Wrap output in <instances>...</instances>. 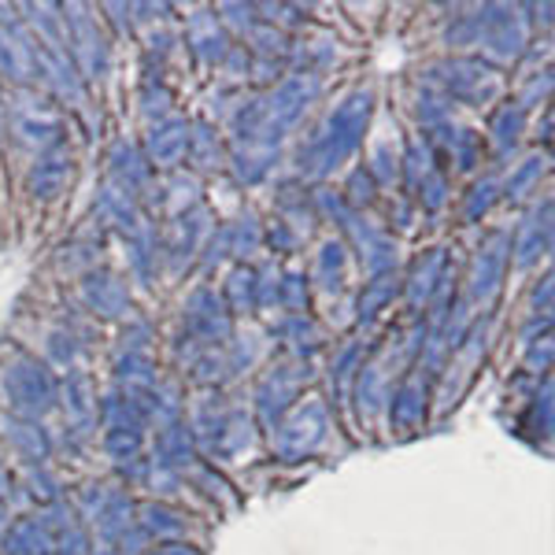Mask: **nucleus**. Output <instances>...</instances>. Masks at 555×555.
Listing matches in <instances>:
<instances>
[{"label": "nucleus", "instance_id": "3", "mask_svg": "<svg viewBox=\"0 0 555 555\" xmlns=\"http://www.w3.org/2000/svg\"><path fill=\"white\" fill-rule=\"evenodd\" d=\"M4 385H8V400H12V408L20 411V415L38 418L56 404V382H52V374L44 371L38 360L12 363Z\"/></svg>", "mask_w": 555, "mask_h": 555}, {"label": "nucleus", "instance_id": "6", "mask_svg": "<svg viewBox=\"0 0 555 555\" xmlns=\"http://www.w3.org/2000/svg\"><path fill=\"white\" fill-rule=\"evenodd\" d=\"M38 60H34V41L23 34L0 30V70H8L12 78H30Z\"/></svg>", "mask_w": 555, "mask_h": 555}, {"label": "nucleus", "instance_id": "14", "mask_svg": "<svg viewBox=\"0 0 555 555\" xmlns=\"http://www.w3.org/2000/svg\"><path fill=\"white\" fill-rule=\"evenodd\" d=\"M145 526L152 533H164V537H171V533H182L185 530V522L178 518L175 512H167V507H156V504H149L145 512Z\"/></svg>", "mask_w": 555, "mask_h": 555}, {"label": "nucleus", "instance_id": "7", "mask_svg": "<svg viewBox=\"0 0 555 555\" xmlns=\"http://www.w3.org/2000/svg\"><path fill=\"white\" fill-rule=\"evenodd\" d=\"M52 548H56V541H52V533L44 530V522H38V518H26V522H20L8 533V552L12 555H49Z\"/></svg>", "mask_w": 555, "mask_h": 555}, {"label": "nucleus", "instance_id": "2", "mask_svg": "<svg viewBox=\"0 0 555 555\" xmlns=\"http://www.w3.org/2000/svg\"><path fill=\"white\" fill-rule=\"evenodd\" d=\"M315 78H289L278 93L259 107V127H256V138L263 145L282 138V130H289L293 122L300 119V112L308 107V101L315 96Z\"/></svg>", "mask_w": 555, "mask_h": 555}, {"label": "nucleus", "instance_id": "9", "mask_svg": "<svg viewBox=\"0 0 555 555\" xmlns=\"http://www.w3.org/2000/svg\"><path fill=\"white\" fill-rule=\"evenodd\" d=\"M86 297L101 315H119V311L127 308V289H122L115 278H93V282L86 285Z\"/></svg>", "mask_w": 555, "mask_h": 555}, {"label": "nucleus", "instance_id": "4", "mask_svg": "<svg viewBox=\"0 0 555 555\" xmlns=\"http://www.w3.org/2000/svg\"><path fill=\"white\" fill-rule=\"evenodd\" d=\"M322 429H326V411L319 404H308L304 411L289 418L282 429H278V452L282 455H300L308 452L311 444L322 441Z\"/></svg>", "mask_w": 555, "mask_h": 555}, {"label": "nucleus", "instance_id": "5", "mask_svg": "<svg viewBox=\"0 0 555 555\" xmlns=\"http://www.w3.org/2000/svg\"><path fill=\"white\" fill-rule=\"evenodd\" d=\"M15 130H20L23 141L49 145V141H56V133H60V119L49 112V107H38V104L26 101V107H20V115H15Z\"/></svg>", "mask_w": 555, "mask_h": 555}, {"label": "nucleus", "instance_id": "11", "mask_svg": "<svg viewBox=\"0 0 555 555\" xmlns=\"http://www.w3.org/2000/svg\"><path fill=\"white\" fill-rule=\"evenodd\" d=\"M548 245V208H544V215H533L530 227L522 230V237H518V263H533L537 253Z\"/></svg>", "mask_w": 555, "mask_h": 555}, {"label": "nucleus", "instance_id": "17", "mask_svg": "<svg viewBox=\"0 0 555 555\" xmlns=\"http://www.w3.org/2000/svg\"><path fill=\"white\" fill-rule=\"evenodd\" d=\"M152 555H196L190 544H167V548H159V552H152Z\"/></svg>", "mask_w": 555, "mask_h": 555}, {"label": "nucleus", "instance_id": "18", "mask_svg": "<svg viewBox=\"0 0 555 555\" xmlns=\"http://www.w3.org/2000/svg\"><path fill=\"white\" fill-rule=\"evenodd\" d=\"M8 492V478H4V470H0V496Z\"/></svg>", "mask_w": 555, "mask_h": 555}, {"label": "nucleus", "instance_id": "15", "mask_svg": "<svg viewBox=\"0 0 555 555\" xmlns=\"http://www.w3.org/2000/svg\"><path fill=\"white\" fill-rule=\"evenodd\" d=\"M67 400H70V411H75L78 423H89V415H93V404H89V385L86 378H70L67 385Z\"/></svg>", "mask_w": 555, "mask_h": 555}, {"label": "nucleus", "instance_id": "10", "mask_svg": "<svg viewBox=\"0 0 555 555\" xmlns=\"http://www.w3.org/2000/svg\"><path fill=\"white\" fill-rule=\"evenodd\" d=\"M67 175H70V159H67V156L41 159L38 171H34V193H41V196H56L60 190H64Z\"/></svg>", "mask_w": 555, "mask_h": 555}, {"label": "nucleus", "instance_id": "8", "mask_svg": "<svg viewBox=\"0 0 555 555\" xmlns=\"http://www.w3.org/2000/svg\"><path fill=\"white\" fill-rule=\"evenodd\" d=\"M185 145H190V130H185L182 119L164 122V127H156L149 138V149H152V159H156V164H175V159L185 152Z\"/></svg>", "mask_w": 555, "mask_h": 555}, {"label": "nucleus", "instance_id": "13", "mask_svg": "<svg viewBox=\"0 0 555 555\" xmlns=\"http://www.w3.org/2000/svg\"><path fill=\"white\" fill-rule=\"evenodd\" d=\"M500 267H504V253H500V248H489L478 263V274H474V297L492 293V285H496V278H500Z\"/></svg>", "mask_w": 555, "mask_h": 555}, {"label": "nucleus", "instance_id": "12", "mask_svg": "<svg viewBox=\"0 0 555 555\" xmlns=\"http://www.w3.org/2000/svg\"><path fill=\"white\" fill-rule=\"evenodd\" d=\"M492 23H500V30H486V41L492 44L496 52H504V56H512V52H518V44H522V26H518L515 12L512 15H496Z\"/></svg>", "mask_w": 555, "mask_h": 555}, {"label": "nucleus", "instance_id": "16", "mask_svg": "<svg viewBox=\"0 0 555 555\" xmlns=\"http://www.w3.org/2000/svg\"><path fill=\"white\" fill-rule=\"evenodd\" d=\"M418 385H408L404 392H400V404H397V418L400 423H415V415H418Z\"/></svg>", "mask_w": 555, "mask_h": 555}, {"label": "nucleus", "instance_id": "1", "mask_svg": "<svg viewBox=\"0 0 555 555\" xmlns=\"http://www.w3.org/2000/svg\"><path fill=\"white\" fill-rule=\"evenodd\" d=\"M366 115H371V93H356L330 115L322 138L311 145V167L315 171H334L341 167L348 156L360 145V133L366 127Z\"/></svg>", "mask_w": 555, "mask_h": 555}]
</instances>
